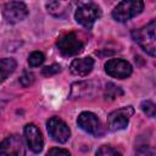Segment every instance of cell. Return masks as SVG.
Segmentation results:
<instances>
[{
	"label": "cell",
	"mask_w": 156,
	"mask_h": 156,
	"mask_svg": "<svg viewBox=\"0 0 156 156\" xmlns=\"http://www.w3.org/2000/svg\"><path fill=\"white\" fill-rule=\"evenodd\" d=\"M23 133H24V140H26L28 147L35 154L40 152L44 146V139H43V135H41L39 128L33 123H28L24 127Z\"/></svg>",
	"instance_id": "10"
},
{
	"label": "cell",
	"mask_w": 156,
	"mask_h": 156,
	"mask_svg": "<svg viewBox=\"0 0 156 156\" xmlns=\"http://www.w3.org/2000/svg\"><path fill=\"white\" fill-rule=\"evenodd\" d=\"M105 71L113 78L124 79L132 74V65L122 58H111L105 63Z\"/></svg>",
	"instance_id": "9"
},
{
	"label": "cell",
	"mask_w": 156,
	"mask_h": 156,
	"mask_svg": "<svg viewBox=\"0 0 156 156\" xmlns=\"http://www.w3.org/2000/svg\"><path fill=\"white\" fill-rule=\"evenodd\" d=\"M78 0H51L48 2V11L55 17H66L69 15Z\"/></svg>",
	"instance_id": "12"
},
{
	"label": "cell",
	"mask_w": 156,
	"mask_h": 156,
	"mask_svg": "<svg viewBox=\"0 0 156 156\" xmlns=\"http://www.w3.org/2000/svg\"><path fill=\"white\" fill-rule=\"evenodd\" d=\"M144 9L143 0H122L112 11V17L117 22H127L141 13Z\"/></svg>",
	"instance_id": "2"
},
{
	"label": "cell",
	"mask_w": 156,
	"mask_h": 156,
	"mask_svg": "<svg viewBox=\"0 0 156 156\" xmlns=\"http://www.w3.org/2000/svg\"><path fill=\"white\" fill-rule=\"evenodd\" d=\"M94 67V60L91 57H82V58H74L69 66V69L73 74L84 77L91 72Z\"/></svg>",
	"instance_id": "13"
},
{
	"label": "cell",
	"mask_w": 156,
	"mask_h": 156,
	"mask_svg": "<svg viewBox=\"0 0 156 156\" xmlns=\"http://www.w3.org/2000/svg\"><path fill=\"white\" fill-rule=\"evenodd\" d=\"M0 155H26L24 141L18 135H10L0 143Z\"/></svg>",
	"instance_id": "11"
},
{
	"label": "cell",
	"mask_w": 156,
	"mask_h": 156,
	"mask_svg": "<svg viewBox=\"0 0 156 156\" xmlns=\"http://www.w3.org/2000/svg\"><path fill=\"white\" fill-rule=\"evenodd\" d=\"M77 123L80 129H83L84 132H87L91 135L101 136L104 134L102 124H101L100 119L98 118V116L93 112H88V111L82 112L77 118Z\"/></svg>",
	"instance_id": "6"
},
{
	"label": "cell",
	"mask_w": 156,
	"mask_h": 156,
	"mask_svg": "<svg viewBox=\"0 0 156 156\" xmlns=\"http://www.w3.org/2000/svg\"><path fill=\"white\" fill-rule=\"evenodd\" d=\"M28 15V9L26 4L21 1H11L4 5L2 16L7 23H17L24 20Z\"/></svg>",
	"instance_id": "7"
},
{
	"label": "cell",
	"mask_w": 156,
	"mask_h": 156,
	"mask_svg": "<svg viewBox=\"0 0 156 156\" xmlns=\"http://www.w3.org/2000/svg\"><path fill=\"white\" fill-rule=\"evenodd\" d=\"M45 60V56L43 52L40 51H33L29 56H28V63L30 67H38L40 66Z\"/></svg>",
	"instance_id": "17"
},
{
	"label": "cell",
	"mask_w": 156,
	"mask_h": 156,
	"mask_svg": "<svg viewBox=\"0 0 156 156\" xmlns=\"http://www.w3.org/2000/svg\"><path fill=\"white\" fill-rule=\"evenodd\" d=\"M20 83L22 84V87H29L34 83V74L32 72H23V74L20 77Z\"/></svg>",
	"instance_id": "20"
},
{
	"label": "cell",
	"mask_w": 156,
	"mask_h": 156,
	"mask_svg": "<svg viewBox=\"0 0 156 156\" xmlns=\"http://www.w3.org/2000/svg\"><path fill=\"white\" fill-rule=\"evenodd\" d=\"M100 16H101L100 7L95 4H91V2L80 5L76 10V13H74L76 21L85 28H90L96 22V20L100 18Z\"/></svg>",
	"instance_id": "4"
},
{
	"label": "cell",
	"mask_w": 156,
	"mask_h": 156,
	"mask_svg": "<svg viewBox=\"0 0 156 156\" xmlns=\"http://www.w3.org/2000/svg\"><path fill=\"white\" fill-rule=\"evenodd\" d=\"M96 155H100V156H115V155H117V156H119L121 155V152L119 151H117L116 149H113L112 146H101L98 151H96Z\"/></svg>",
	"instance_id": "19"
},
{
	"label": "cell",
	"mask_w": 156,
	"mask_h": 156,
	"mask_svg": "<svg viewBox=\"0 0 156 156\" xmlns=\"http://www.w3.org/2000/svg\"><path fill=\"white\" fill-rule=\"evenodd\" d=\"M123 94L122 89L119 87H117L116 84L113 83H107L106 84V88H105V93H104V96L106 100H115L116 98L121 96Z\"/></svg>",
	"instance_id": "16"
},
{
	"label": "cell",
	"mask_w": 156,
	"mask_h": 156,
	"mask_svg": "<svg viewBox=\"0 0 156 156\" xmlns=\"http://www.w3.org/2000/svg\"><path fill=\"white\" fill-rule=\"evenodd\" d=\"M56 45H57L58 51L63 56H74V55H78L79 52H82V50L84 48V43L73 32L61 35L58 38V40L56 41Z\"/></svg>",
	"instance_id": "3"
},
{
	"label": "cell",
	"mask_w": 156,
	"mask_h": 156,
	"mask_svg": "<svg viewBox=\"0 0 156 156\" xmlns=\"http://www.w3.org/2000/svg\"><path fill=\"white\" fill-rule=\"evenodd\" d=\"M155 29H156V22H155V20H152L146 26H144L132 33L133 39L139 44V46L151 56H155V54H156Z\"/></svg>",
	"instance_id": "1"
},
{
	"label": "cell",
	"mask_w": 156,
	"mask_h": 156,
	"mask_svg": "<svg viewBox=\"0 0 156 156\" xmlns=\"http://www.w3.org/2000/svg\"><path fill=\"white\" fill-rule=\"evenodd\" d=\"M48 155H69V151L68 150H65V149H58V147H54V149H50Z\"/></svg>",
	"instance_id": "22"
},
{
	"label": "cell",
	"mask_w": 156,
	"mask_h": 156,
	"mask_svg": "<svg viewBox=\"0 0 156 156\" xmlns=\"http://www.w3.org/2000/svg\"><path fill=\"white\" fill-rule=\"evenodd\" d=\"M140 107H141V110H143L149 117H151V118L155 117V113H156V106H155V104H154L152 101H150V100H145V101L141 102Z\"/></svg>",
	"instance_id": "18"
},
{
	"label": "cell",
	"mask_w": 156,
	"mask_h": 156,
	"mask_svg": "<svg viewBox=\"0 0 156 156\" xmlns=\"http://www.w3.org/2000/svg\"><path fill=\"white\" fill-rule=\"evenodd\" d=\"M17 67V62L13 58H0V83H2Z\"/></svg>",
	"instance_id": "14"
},
{
	"label": "cell",
	"mask_w": 156,
	"mask_h": 156,
	"mask_svg": "<svg viewBox=\"0 0 156 156\" xmlns=\"http://www.w3.org/2000/svg\"><path fill=\"white\" fill-rule=\"evenodd\" d=\"M49 135L57 143H66L69 139L71 130L68 126L60 117H51L46 124Z\"/></svg>",
	"instance_id": "8"
},
{
	"label": "cell",
	"mask_w": 156,
	"mask_h": 156,
	"mask_svg": "<svg viewBox=\"0 0 156 156\" xmlns=\"http://www.w3.org/2000/svg\"><path fill=\"white\" fill-rule=\"evenodd\" d=\"M90 83L88 82H78V83H74L72 85V89H71V98L72 99H77V98H83L85 95L89 94L90 91Z\"/></svg>",
	"instance_id": "15"
},
{
	"label": "cell",
	"mask_w": 156,
	"mask_h": 156,
	"mask_svg": "<svg viewBox=\"0 0 156 156\" xmlns=\"http://www.w3.org/2000/svg\"><path fill=\"white\" fill-rule=\"evenodd\" d=\"M133 113H134V108L132 106L121 107L111 112L107 117V128L112 132H117L127 128L129 123V118L133 116Z\"/></svg>",
	"instance_id": "5"
},
{
	"label": "cell",
	"mask_w": 156,
	"mask_h": 156,
	"mask_svg": "<svg viewBox=\"0 0 156 156\" xmlns=\"http://www.w3.org/2000/svg\"><path fill=\"white\" fill-rule=\"evenodd\" d=\"M60 71H61V67H60V65H56V63H54V65H50V66H46V67H44V68L41 69V73H43V76L48 77V76H54V74L58 73Z\"/></svg>",
	"instance_id": "21"
}]
</instances>
